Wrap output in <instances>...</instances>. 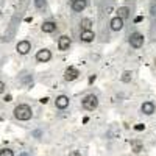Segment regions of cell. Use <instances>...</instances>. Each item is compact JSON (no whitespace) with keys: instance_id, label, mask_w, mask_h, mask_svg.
<instances>
[{"instance_id":"1","label":"cell","mask_w":156,"mask_h":156,"mask_svg":"<svg viewBox=\"0 0 156 156\" xmlns=\"http://www.w3.org/2000/svg\"><path fill=\"white\" fill-rule=\"evenodd\" d=\"M33 115V111L28 105H19L14 108V117L17 120H30Z\"/></svg>"},{"instance_id":"2","label":"cell","mask_w":156,"mask_h":156,"mask_svg":"<svg viewBox=\"0 0 156 156\" xmlns=\"http://www.w3.org/2000/svg\"><path fill=\"white\" fill-rule=\"evenodd\" d=\"M81 105L86 111H94L97 106H98V98L94 95V94H90V95H86L81 101Z\"/></svg>"},{"instance_id":"3","label":"cell","mask_w":156,"mask_h":156,"mask_svg":"<svg viewBox=\"0 0 156 156\" xmlns=\"http://www.w3.org/2000/svg\"><path fill=\"white\" fill-rule=\"evenodd\" d=\"M129 45H131L133 48H140L142 45H144V36H142L140 33H133L131 36H129Z\"/></svg>"},{"instance_id":"4","label":"cell","mask_w":156,"mask_h":156,"mask_svg":"<svg viewBox=\"0 0 156 156\" xmlns=\"http://www.w3.org/2000/svg\"><path fill=\"white\" fill-rule=\"evenodd\" d=\"M50 58H51V53H50V50H47V48H42V50H39L36 53V59L39 62H47V61H50Z\"/></svg>"},{"instance_id":"5","label":"cell","mask_w":156,"mask_h":156,"mask_svg":"<svg viewBox=\"0 0 156 156\" xmlns=\"http://www.w3.org/2000/svg\"><path fill=\"white\" fill-rule=\"evenodd\" d=\"M78 75H80V72H78L75 67H69L66 69V72H64V80L66 81H73L78 78Z\"/></svg>"},{"instance_id":"6","label":"cell","mask_w":156,"mask_h":156,"mask_svg":"<svg viewBox=\"0 0 156 156\" xmlns=\"http://www.w3.org/2000/svg\"><path fill=\"white\" fill-rule=\"evenodd\" d=\"M109 25H111V30H112V31H119V30L123 28V19L119 17V16H115V17L111 19Z\"/></svg>"},{"instance_id":"7","label":"cell","mask_w":156,"mask_h":156,"mask_svg":"<svg viewBox=\"0 0 156 156\" xmlns=\"http://www.w3.org/2000/svg\"><path fill=\"white\" fill-rule=\"evenodd\" d=\"M55 105H56V108H59V109H66V108L69 106V97H66V95L56 97Z\"/></svg>"},{"instance_id":"8","label":"cell","mask_w":156,"mask_h":156,"mask_svg":"<svg viewBox=\"0 0 156 156\" xmlns=\"http://www.w3.org/2000/svg\"><path fill=\"white\" fill-rule=\"evenodd\" d=\"M70 37L69 36H61L59 39H58V47H59V50H69V47H70Z\"/></svg>"},{"instance_id":"9","label":"cell","mask_w":156,"mask_h":156,"mask_svg":"<svg viewBox=\"0 0 156 156\" xmlns=\"http://www.w3.org/2000/svg\"><path fill=\"white\" fill-rule=\"evenodd\" d=\"M17 51H19V53L20 55H27L28 53V51L31 50V45H30V42L28 41H20L19 44H17Z\"/></svg>"},{"instance_id":"10","label":"cell","mask_w":156,"mask_h":156,"mask_svg":"<svg viewBox=\"0 0 156 156\" xmlns=\"http://www.w3.org/2000/svg\"><path fill=\"white\" fill-rule=\"evenodd\" d=\"M86 6H87V0H75V2H72V9L75 12H81Z\"/></svg>"},{"instance_id":"11","label":"cell","mask_w":156,"mask_h":156,"mask_svg":"<svg viewBox=\"0 0 156 156\" xmlns=\"http://www.w3.org/2000/svg\"><path fill=\"white\" fill-rule=\"evenodd\" d=\"M94 37H95V34L92 30H83L81 31V41H84V42H92Z\"/></svg>"},{"instance_id":"12","label":"cell","mask_w":156,"mask_h":156,"mask_svg":"<svg viewBox=\"0 0 156 156\" xmlns=\"http://www.w3.org/2000/svg\"><path fill=\"white\" fill-rule=\"evenodd\" d=\"M140 111L144 112V114H147V115H151L154 112V105H153L151 101H145L144 105L140 106Z\"/></svg>"},{"instance_id":"13","label":"cell","mask_w":156,"mask_h":156,"mask_svg":"<svg viewBox=\"0 0 156 156\" xmlns=\"http://www.w3.org/2000/svg\"><path fill=\"white\" fill-rule=\"evenodd\" d=\"M56 30V23L55 22H51V20H47L42 23V31L44 33H53Z\"/></svg>"},{"instance_id":"14","label":"cell","mask_w":156,"mask_h":156,"mask_svg":"<svg viewBox=\"0 0 156 156\" xmlns=\"http://www.w3.org/2000/svg\"><path fill=\"white\" fill-rule=\"evenodd\" d=\"M117 16H119V17H122V19H126V17H129V8H126V6H122V8H119V9H117Z\"/></svg>"},{"instance_id":"15","label":"cell","mask_w":156,"mask_h":156,"mask_svg":"<svg viewBox=\"0 0 156 156\" xmlns=\"http://www.w3.org/2000/svg\"><path fill=\"white\" fill-rule=\"evenodd\" d=\"M90 27H92V20L90 19H83L81 20V28L83 30H90Z\"/></svg>"},{"instance_id":"16","label":"cell","mask_w":156,"mask_h":156,"mask_svg":"<svg viewBox=\"0 0 156 156\" xmlns=\"http://www.w3.org/2000/svg\"><path fill=\"white\" fill-rule=\"evenodd\" d=\"M131 72H129V70H126V72H123V76H122V81H125V83H128L129 80H131Z\"/></svg>"},{"instance_id":"17","label":"cell","mask_w":156,"mask_h":156,"mask_svg":"<svg viewBox=\"0 0 156 156\" xmlns=\"http://www.w3.org/2000/svg\"><path fill=\"white\" fill-rule=\"evenodd\" d=\"M0 156H14V153L9 148H3V150H0Z\"/></svg>"},{"instance_id":"18","label":"cell","mask_w":156,"mask_h":156,"mask_svg":"<svg viewBox=\"0 0 156 156\" xmlns=\"http://www.w3.org/2000/svg\"><path fill=\"white\" fill-rule=\"evenodd\" d=\"M34 5L37 8H44L45 6V0H34Z\"/></svg>"},{"instance_id":"19","label":"cell","mask_w":156,"mask_h":156,"mask_svg":"<svg viewBox=\"0 0 156 156\" xmlns=\"http://www.w3.org/2000/svg\"><path fill=\"white\" fill-rule=\"evenodd\" d=\"M151 14L153 16L156 14V0H154V2H151Z\"/></svg>"},{"instance_id":"20","label":"cell","mask_w":156,"mask_h":156,"mask_svg":"<svg viewBox=\"0 0 156 156\" xmlns=\"http://www.w3.org/2000/svg\"><path fill=\"white\" fill-rule=\"evenodd\" d=\"M69 156H81V153L78 151V150H73V151H70V153H69Z\"/></svg>"},{"instance_id":"21","label":"cell","mask_w":156,"mask_h":156,"mask_svg":"<svg viewBox=\"0 0 156 156\" xmlns=\"http://www.w3.org/2000/svg\"><path fill=\"white\" fill-rule=\"evenodd\" d=\"M134 128L137 129V131H142V129H144V125H142V123H139V125H136Z\"/></svg>"},{"instance_id":"22","label":"cell","mask_w":156,"mask_h":156,"mask_svg":"<svg viewBox=\"0 0 156 156\" xmlns=\"http://www.w3.org/2000/svg\"><path fill=\"white\" fill-rule=\"evenodd\" d=\"M3 90H5V83H3V81H0V94H2Z\"/></svg>"},{"instance_id":"23","label":"cell","mask_w":156,"mask_h":156,"mask_svg":"<svg viewBox=\"0 0 156 156\" xmlns=\"http://www.w3.org/2000/svg\"><path fill=\"white\" fill-rule=\"evenodd\" d=\"M94 81H95V75H92V76L89 78V83H94Z\"/></svg>"},{"instance_id":"24","label":"cell","mask_w":156,"mask_h":156,"mask_svg":"<svg viewBox=\"0 0 156 156\" xmlns=\"http://www.w3.org/2000/svg\"><path fill=\"white\" fill-rule=\"evenodd\" d=\"M19 156H30V154H28V153H20Z\"/></svg>"},{"instance_id":"25","label":"cell","mask_w":156,"mask_h":156,"mask_svg":"<svg viewBox=\"0 0 156 156\" xmlns=\"http://www.w3.org/2000/svg\"><path fill=\"white\" fill-rule=\"evenodd\" d=\"M154 66H156V59H154Z\"/></svg>"},{"instance_id":"26","label":"cell","mask_w":156,"mask_h":156,"mask_svg":"<svg viewBox=\"0 0 156 156\" xmlns=\"http://www.w3.org/2000/svg\"><path fill=\"white\" fill-rule=\"evenodd\" d=\"M72 2H75V0H72Z\"/></svg>"}]
</instances>
